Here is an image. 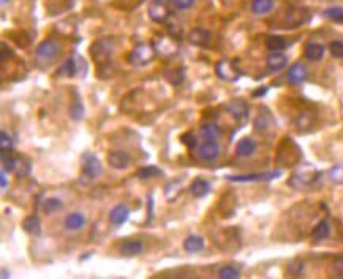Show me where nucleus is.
<instances>
[{
	"label": "nucleus",
	"instance_id": "a878e982",
	"mask_svg": "<svg viewBox=\"0 0 343 279\" xmlns=\"http://www.w3.org/2000/svg\"><path fill=\"white\" fill-rule=\"evenodd\" d=\"M329 235H331V225L326 220H323V221H320L318 224H316L313 232H312V237L315 240H326Z\"/></svg>",
	"mask_w": 343,
	"mask_h": 279
},
{
	"label": "nucleus",
	"instance_id": "9d476101",
	"mask_svg": "<svg viewBox=\"0 0 343 279\" xmlns=\"http://www.w3.org/2000/svg\"><path fill=\"white\" fill-rule=\"evenodd\" d=\"M188 41L195 46L200 48H206L210 45L212 41V35L210 32H207L206 29H193L190 33H188Z\"/></svg>",
	"mask_w": 343,
	"mask_h": 279
},
{
	"label": "nucleus",
	"instance_id": "e433bc0d",
	"mask_svg": "<svg viewBox=\"0 0 343 279\" xmlns=\"http://www.w3.org/2000/svg\"><path fill=\"white\" fill-rule=\"evenodd\" d=\"M332 273L336 276H339V278H343V257H339L337 260H334Z\"/></svg>",
	"mask_w": 343,
	"mask_h": 279
},
{
	"label": "nucleus",
	"instance_id": "2f4dec72",
	"mask_svg": "<svg viewBox=\"0 0 343 279\" xmlns=\"http://www.w3.org/2000/svg\"><path fill=\"white\" fill-rule=\"evenodd\" d=\"M70 117L74 121L82 120V117H84V106H82V103H81L79 98H76L71 103V106H70Z\"/></svg>",
	"mask_w": 343,
	"mask_h": 279
},
{
	"label": "nucleus",
	"instance_id": "f257e3e1",
	"mask_svg": "<svg viewBox=\"0 0 343 279\" xmlns=\"http://www.w3.org/2000/svg\"><path fill=\"white\" fill-rule=\"evenodd\" d=\"M155 54H157V51L153 48V45H139L132 51L130 56H128V62L136 66H144L152 62Z\"/></svg>",
	"mask_w": 343,
	"mask_h": 279
},
{
	"label": "nucleus",
	"instance_id": "4468645a",
	"mask_svg": "<svg viewBox=\"0 0 343 279\" xmlns=\"http://www.w3.org/2000/svg\"><path fill=\"white\" fill-rule=\"evenodd\" d=\"M130 216V208H128L125 204H119L116 205L113 210L109 213V221L113 223L114 225H122L125 224V221Z\"/></svg>",
	"mask_w": 343,
	"mask_h": 279
},
{
	"label": "nucleus",
	"instance_id": "f3484780",
	"mask_svg": "<svg viewBox=\"0 0 343 279\" xmlns=\"http://www.w3.org/2000/svg\"><path fill=\"white\" fill-rule=\"evenodd\" d=\"M256 152V142L253 141L252 137H244L237 142L236 145V153L242 158H248Z\"/></svg>",
	"mask_w": 343,
	"mask_h": 279
},
{
	"label": "nucleus",
	"instance_id": "0eeeda50",
	"mask_svg": "<svg viewBox=\"0 0 343 279\" xmlns=\"http://www.w3.org/2000/svg\"><path fill=\"white\" fill-rule=\"evenodd\" d=\"M152 45H153V48H155V51L160 52L163 57H171L177 52V45L169 37H165V35H160Z\"/></svg>",
	"mask_w": 343,
	"mask_h": 279
},
{
	"label": "nucleus",
	"instance_id": "a19ab883",
	"mask_svg": "<svg viewBox=\"0 0 343 279\" xmlns=\"http://www.w3.org/2000/svg\"><path fill=\"white\" fill-rule=\"evenodd\" d=\"M266 92H268V89H263V90H256L253 95H255V97H258V95H264Z\"/></svg>",
	"mask_w": 343,
	"mask_h": 279
},
{
	"label": "nucleus",
	"instance_id": "6e6552de",
	"mask_svg": "<svg viewBox=\"0 0 343 279\" xmlns=\"http://www.w3.org/2000/svg\"><path fill=\"white\" fill-rule=\"evenodd\" d=\"M280 173H281L280 170L269 172V173H245V175H229V177H226V180L237 181V183H244V181H263V180L277 178Z\"/></svg>",
	"mask_w": 343,
	"mask_h": 279
},
{
	"label": "nucleus",
	"instance_id": "6ab92c4d",
	"mask_svg": "<svg viewBox=\"0 0 343 279\" xmlns=\"http://www.w3.org/2000/svg\"><path fill=\"white\" fill-rule=\"evenodd\" d=\"M22 227L24 230L27 232L29 235H33V237H38L41 233V221L37 215H30L24 220L22 223Z\"/></svg>",
	"mask_w": 343,
	"mask_h": 279
},
{
	"label": "nucleus",
	"instance_id": "2eb2a0df",
	"mask_svg": "<svg viewBox=\"0 0 343 279\" xmlns=\"http://www.w3.org/2000/svg\"><path fill=\"white\" fill-rule=\"evenodd\" d=\"M228 112L233 117H236L237 120H244L248 114V106L244 100H233L228 106H226Z\"/></svg>",
	"mask_w": 343,
	"mask_h": 279
},
{
	"label": "nucleus",
	"instance_id": "4be33fe9",
	"mask_svg": "<svg viewBox=\"0 0 343 279\" xmlns=\"http://www.w3.org/2000/svg\"><path fill=\"white\" fill-rule=\"evenodd\" d=\"M201 137L204 141H217V139L221 136V129L215 125V123H204L200 129Z\"/></svg>",
	"mask_w": 343,
	"mask_h": 279
},
{
	"label": "nucleus",
	"instance_id": "473e14b6",
	"mask_svg": "<svg viewBox=\"0 0 343 279\" xmlns=\"http://www.w3.org/2000/svg\"><path fill=\"white\" fill-rule=\"evenodd\" d=\"M218 278H221V279H239L241 278V272L233 265H226L218 272Z\"/></svg>",
	"mask_w": 343,
	"mask_h": 279
},
{
	"label": "nucleus",
	"instance_id": "ea45409f",
	"mask_svg": "<svg viewBox=\"0 0 343 279\" xmlns=\"http://www.w3.org/2000/svg\"><path fill=\"white\" fill-rule=\"evenodd\" d=\"M0 180H2V188L5 189L6 185H8V183H6V170L5 169H2V173H0Z\"/></svg>",
	"mask_w": 343,
	"mask_h": 279
},
{
	"label": "nucleus",
	"instance_id": "58836bf2",
	"mask_svg": "<svg viewBox=\"0 0 343 279\" xmlns=\"http://www.w3.org/2000/svg\"><path fill=\"white\" fill-rule=\"evenodd\" d=\"M14 56V52L6 46V43H2V62H5L6 58H10Z\"/></svg>",
	"mask_w": 343,
	"mask_h": 279
},
{
	"label": "nucleus",
	"instance_id": "c85d7f7f",
	"mask_svg": "<svg viewBox=\"0 0 343 279\" xmlns=\"http://www.w3.org/2000/svg\"><path fill=\"white\" fill-rule=\"evenodd\" d=\"M163 170L155 167V166H147V167H142L138 170V173H136V177L141 178V180H149V178H153V177H158L161 175Z\"/></svg>",
	"mask_w": 343,
	"mask_h": 279
},
{
	"label": "nucleus",
	"instance_id": "bb28decb",
	"mask_svg": "<svg viewBox=\"0 0 343 279\" xmlns=\"http://www.w3.org/2000/svg\"><path fill=\"white\" fill-rule=\"evenodd\" d=\"M274 8V0H253L252 11L255 14H266Z\"/></svg>",
	"mask_w": 343,
	"mask_h": 279
},
{
	"label": "nucleus",
	"instance_id": "5701e85b",
	"mask_svg": "<svg viewBox=\"0 0 343 279\" xmlns=\"http://www.w3.org/2000/svg\"><path fill=\"white\" fill-rule=\"evenodd\" d=\"M324 56V46L318 43H308L305 46V57L312 62H318Z\"/></svg>",
	"mask_w": 343,
	"mask_h": 279
},
{
	"label": "nucleus",
	"instance_id": "f704fd0d",
	"mask_svg": "<svg viewBox=\"0 0 343 279\" xmlns=\"http://www.w3.org/2000/svg\"><path fill=\"white\" fill-rule=\"evenodd\" d=\"M181 141H182L188 148H190V150H195L196 145H198V137H195L193 133H185V134H182Z\"/></svg>",
	"mask_w": 343,
	"mask_h": 279
},
{
	"label": "nucleus",
	"instance_id": "20e7f679",
	"mask_svg": "<svg viewBox=\"0 0 343 279\" xmlns=\"http://www.w3.org/2000/svg\"><path fill=\"white\" fill-rule=\"evenodd\" d=\"M81 66H85L84 60L76 56V57L65 60L64 65L57 69V74L62 76V77H73L81 71Z\"/></svg>",
	"mask_w": 343,
	"mask_h": 279
},
{
	"label": "nucleus",
	"instance_id": "7ed1b4c3",
	"mask_svg": "<svg viewBox=\"0 0 343 279\" xmlns=\"http://www.w3.org/2000/svg\"><path fill=\"white\" fill-rule=\"evenodd\" d=\"M82 170L87 177L90 178H97L100 173L103 172V166L100 163V160L97 158L95 155L92 153H85L82 156Z\"/></svg>",
	"mask_w": 343,
	"mask_h": 279
},
{
	"label": "nucleus",
	"instance_id": "393cba45",
	"mask_svg": "<svg viewBox=\"0 0 343 279\" xmlns=\"http://www.w3.org/2000/svg\"><path fill=\"white\" fill-rule=\"evenodd\" d=\"M85 224V218L82 213H70L65 218V225L70 230H79Z\"/></svg>",
	"mask_w": 343,
	"mask_h": 279
},
{
	"label": "nucleus",
	"instance_id": "c9c22d12",
	"mask_svg": "<svg viewBox=\"0 0 343 279\" xmlns=\"http://www.w3.org/2000/svg\"><path fill=\"white\" fill-rule=\"evenodd\" d=\"M329 51L334 57L337 58H343V41H332L329 45Z\"/></svg>",
	"mask_w": 343,
	"mask_h": 279
},
{
	"label": "nucleus",
	"instance_id": "72a5a7b5",
	"mask_svg": "<svg viewBox=\"0 0 343 279\" xmlns=\"http://www.w3.org/2000/svg\"><path fill=\"white\" fill-rule=\"evenodd\" d=\"M324 14L328 16L329 19L343 24V8H329V10H326Z\"/></svg>",
	"mask_w": 343,
	"mask_h": 279
},
{
	"label": "nucleus",
	"instance_id": "c756f323",
	"mask_svg": "<svg viewBox=\"0 0 343 279\" xmlns=\"http://www.w3.org/2000/svg\"><path fill=\"white\" fill-rule=\"evenodd\" d=\"M11 148H13V142H11V137L6 131L0 133V153H2V158H5L6 153H11Z\"/></svg>",
	"mask_w": 343,
	"mask_h": 279
},
{
	"label": "nucleus",
	"instance_id": "ddd939ff",
	"mask_svg": "<svg viewBox=\"0 0 343 279\" xmlns=\"http://www.w3.org/2000/svg\"><path fill=\"white\" fill-rule=\"evenodd\" d=\"M215 69H217V74H218L220 79L234 81L236 77H237L236 66L231 63V62H228V60H221V62H218L217 66H215Z\"/></svg>",
	"mask_w": 343,
	"mask_h": 279
},
{
	"label": "nucleus",
	"instance_id": "cd10ccee",
	"mask_svg": "<svg viewBox=\"0 0 343 279\" xmlns=\"http://www.w3.org/2000/svg\"><path fill=\"white\" fill-rule=\"evenodd\" d=\"M61 208H62V200L57 197H49L43 202V212L46 215H53L61 210Z\"/></svg>",
	"mask_w": 343,
	"mask_h": 279
},
{
	"label": "nucleus",
	"instance_id": "b1692460",
	"mask_svg": "<svg viewBox=\"0 0 343 279\" xmlns=\"http://www.w3.org/2000/svg\"><path fill=\"white\" fill-rule=\"evenodd\" d=\"M286 46H288V41L283 37H280V35H269V37L266 38V48L272 52L283 51V49H286Z\"/></svg>",
	"mask_w": 343,
	"mask_h": 279
},
{
	"label": "nucleus",
	"instance_id": "7c9ffc66",
	"mask_svg": "<svg viewBox=\"0 0 343 279\" xmlns=\"http://www.w3.org/2000/svg\"><path fill=\"white\" fill-rule=\"evenodd\" d=\"M166 79L173 84V85H179L182 81H184V77H185V68H176L173 69V71H166Z\"/></svg>",
	"mask_w": 343,
	"mask_h": 279
},
{
	"label": "nucleus",
	"instance_id": "39448f33",
	"mask_svg": "<svg viewBox=\"0 0 343 279\" xmlns=\"http://www.w3.org/2000/svg\"><path fill=\"white\" fill-rule=\"evenodd\" d=\"M108 163L111 167H114L117 170H125L130 166L132 158L125 150H113L108 153Z\"/></svg>",
	"mask_w": 343,
	"mask_h": 279
},
{
	"label": "nucleus",
	"instance_id": "79ce46f5",
	"mask_svg": "<svg viewBox=\"0 0 343 279\" xmlns=\"http://www.w3.org/2000/svg\"><path fill=\"white\" fill-rule=\"evenodd\" d=\"M2 278H3V279H6V278H10V273H6V272H5V270H3V272H2Z\"/></svg>",
	"mask_w": 343,
	"mask_h": 279
},
{
	"label": "nucleus",
	"instance_id": "4c0bfd02",
	"mask_svg": "<svg viewBox=\"0 0 343 279\" xmlns=\"http://www.w3.org/2000/svg\"><path fill=\"white\" fill-rule=\"evenodd\" d=\"M195 0H173V3L176 8H179V10H188L192 5H193Z\"/></svg>",
	"mask_w": 343,
	"mask_h": 279
},
{
	"label": "nucleus",
	"instance_id": "aec40b11",
	"mask_svg": "<svg viewBox=\"0 0 343 279\" xmlns=\"http://www.w3.org/2000/svg\"><path fill=\"white\" fill-rule=\"evenodd\" d=\"M190 193L195 197H204L210 193V183L204 178H196L190 185Z\"/></svg>",
	"mask_w": 343,
	"mask_h": 279
},
{
	"label": "nucleus",
	"instance_id": "9b49d317",
	"mask_svg": "<svg viewBox=\"0 0 343 279\" xmlns=\"http://www.w3.org/2000/svg\"><path fill=\"white\" fill-rule=\"evenodd\" d=\"M200 158L203 161H213L218 158L220 155V147L217 141H204V144L200 147Z\"/></svg>",
	"mask_w": 343,
	"mask_h": 279
},
{
	"label": "nucleus",
	"instance_id": "f03ea898",
	"mask_svg": "<svg viewBox=\"0 0 343 279\" xmlns=\"http://www.w3.org/2000/svg\"><path fill=\"white\" fill-rule=\"evenodd\" d=\"M171 2L169 0H152L149 3V16L152 21L163 24L171 16Z\"/></svg>",
	"mask_w": 343,
	"mask_h": 279
},
{
	"label": "nucleus",
	"instance_id": "37998d69",
	"mask_svg": "<svg viewBox=\"0 0 343 279\" xmlns=\"http://www.w3.org/2000/svg\"><path fill=\"white\" fill-rule=\"evenodd\" d=\"M2 2H3V3H6V2H8V0H2Z\"/></svg>",
	"mask_w": 343,
	"mask_h": 279
},
{
	"label": "nucleus",
	"instance_id": "f8f14e48",
	"mask_svg": "<svg viewBox=\"0 0 343 279\" xmlns=\"http://www.w3.org/2000/svg\"><path fill=\"white\" fill-rule=\"evenodd\" d=\"M142 251H144L142 241L136 240V238H128L121 245V254L124 257H135V256L141 254Z\"/></svg>",
	"mask_w": 343,
	"mask_h": 279
},
{
	"label": "nucleus",
	"instance_id": "a211bd4d",
	"mask_svg": "<svg viewBox=\"0 0 343 279\" xmlns=\"http://www.w3.org/2000/svg\"><path fill=\"white\" fill-rule=\"evenodd\" d=\"M308 71L302 63H294L288 71V81L291 84H302L305 81Z\"/></svg>",
	"mask_w": 343,
	"mask_h": 279
},
{
	"label": "nucleus",
	"instance_id": "1a4fd4ad",
	"mask_svg": "<svg viewBox=\"0 0 343 279\" xmlns=\"http://www.w3.org/2000/svg\"><path fill=\"white\" fill-rule=\"evenodd\" d=\"M92 57L95 60V63H106L109 62L111 57V48L108 46V41L100 40L98 43L92 46Z\"/></svg>",
	"mask_w": 343,
	"mask_h": 279
},
{
	"label": "nucleus",
	"instance_id": "dca6fc26",
	"mask_svg": "<svg viewBox=\"0 0 343 279\" xmlns=\"http://www.w3.org/2000/svg\"><path fill=\"white\" fill-rule=\"evenodd\" d=\"M288 65V57L281 51H275L268 57V66L271 71H280Z\"/></svg>",
	"mask_w": 343,
	"mask_h": 279
},
{
	"label": "nucleus",
	"instance_id": "423d86ee",
	"mask_svg": "<svg viewBox=\"0 0 343 279\" xmlns=\"http://www.w3.org/2000/svg\"><path fill=\"white\" fill-rule=\"evenodd\" d=\"M59 49H61L59 43L56 40H53V38H49V40L43 41L41 45H38V48L35 49V54L41 60H51V58H54L57 56Z\"/></svg>",
	"mask_w": 343,
	"mask_h": 279
},
{
	"label": "nucleus",
	"instance_id": "412c9836",
	"mask_svg": "<svg viewBox=\"0 0 343 279\" xmlns=\"http://www.w3.org/2000/svg\"><path fill=\"white\" fill-rule=\"evenodd\" d=\"M204 246H206L204 238L200 237V235H190L184 241V249L187 252H200L204 249Z\"/></svg>",
	"mask_w": 343,
	"mask_h": 279
}]
</instances>
